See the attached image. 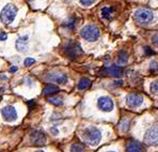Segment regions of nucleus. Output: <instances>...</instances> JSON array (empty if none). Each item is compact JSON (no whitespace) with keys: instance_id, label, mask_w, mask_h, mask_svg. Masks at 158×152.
<instances>
[{"instance_id":"obj_17","label":"nucleus","mask_w":158,"mask_h":152,"mask_svg":"<svg viewBox=\"0 0 158 152\" xmlns=\"http://www.w3.org/2000/svg\"><path fill=\"white\" fill-rule=\"evenodd\" d=\"M128 61V55H127L126 51L124 50H120L118 54V62L121 64H125Z\"/></svg>"},{"instance_id":"obj_26","label":"nucleus","mask_w":158,"mask_h":152,"mask_svg":"<svg viewBox=\"0 0 158 152\" xmlns=\"http://www.w3.org/2000/svg\"><path fill=\"white\" fill-rule=\"evenodd\" d=\"M79 1H80V3L82 4V6L89 7V6H91V4L94 3L96 0H79Z\"/></svg>"},{"instance_id":"obj_34","label":"nucleus","mask_w":158,"mask_h":152,"mask_svg":"<svg viewBox=\"0 0 158 152\" xmlns=\"http://www.w3.org/2000/svg\"><path fill=\"white\" fill-rule=\"evenodd\" d=\"M107 152H115V151H107Z\"/></svg>"},{"instance_id":"obj_10","label":"nucleus","mask_w":158,"mask_h":152,"mask_svg":"<svg viewBox=\"0 0 158 152\" xmlns=\"http://www.w3.org/2000/svg\"><path fill=\"white\" fill-rule=\"evenodd\" d=\"M45 79L49 83L59 84V85H63L67 83V76L63 73H59V72H49L45 75Z\"/></svg>"},{"instance_id":"obj_8","label":"nucleus","mask_w":158,"mask_h":152,"mask_svg":"<svg viewBox=\"0 0 158 152\" xmlns=\"http://www.w3.org/2000/svg\"><path fill=\"white\" fill-rule=\"evenodd\" d=\"M30 141L34 145V146H44L47 142V137H46L45 133L43 131L34 130L30 133Z\"/></svg>"},{"instance_id":"obj_3","label":"nucleus","mask_w":158,"mask_h":152,"mask_svg":"<svg viewBox=\"0 0 158 152\" xmlns=\"http://www.w3.org/2000/svg\"><path fill=\"white\" fill-rule=\"evenodd\" d=\"M63 53L69 59L75 60L82 55V50H81L80 45L74 41H69L64 45Z\"/></svg>"},{"instance_id":"obj_24","label":"nucleus","mask_w":158,"mask_h":152,"mask_svg":"<svg viewBox=\"0 0 158 152\" xmlns=\"http://www.w3.org/2000/svg\"><path fill=\"white\" fill-rule=\"evenodd\" d=\"M34 62H35L34 58H26V60L24 61V64H25V67H31Z\"/></svg>"},{"instance_id":"obj_32","label":"nucleus","mask_w":158,"mask_h":152,"mask_svg":"<svg viewBox=\"0 0 158 152\" xmlns=\"http://www.w3.org/2000/svg\"><path fill=\"white\" fill-rule=\"evenodd\" d=\"M123 84H124V81L123 80H117L113 83V85L114 86H123Z\"/></svg>"},{"instance_id":"obj_30","label":"nucleus","mask_w":158,"mask_h":152,"mask_svg":"<svg viewBox=\"0 0 158 152\" xmlns=\"http://www.w3.org/2000/svg\"><path fill=\"white\" fill-rule=\"evenodd\" d=\"M27 105L29 106V108H30V109H32L33 107H35V102L32 101V100H31V101H28V102H27Z\"/></svg>"},{"instance_id":"obj_2","label":"nucleus","mask_w":158,"mask_h":152,"mask_svg":"<svg viewBox=\"0 0 158 152\" xmlns=\"http://www.w3.org/2000/svg\"><path fill=\"white\" fill-rule=\"evenodd\" d=\"M16 14H17V7L14 6L13 3H9L2 9L0 13V20L4 25H10L15 20Z\"/></svg>"},{"instance_id":"obj_20","label":"nucleus","mask_w":158,"mask_h":152,"mask_svg":"<svg viewBox=\"0 0 158 152\" xmlns=\"http://www.w3.org/2000/svg\"><path fill=\"white\" fill-rule=\"evenodd\" d=\"M113 13V8H110V7H106V8L102 9V16L106 20H110L111 15Z\"/></svg>"},{"instance_id":"obj_27","label":"nucleus","mask_w":158,"mask_h":152,"mask_svg":"<svg viewBox=\"0 0 158 152\" xmlns=\"http://www.w3.org/2000/svg\"><path fill=\"white\" fill-rule=\"evenodd\" d=\"M152 41H153V44H154L155 46H157V47H158V32H156V33L154 34V37H153Z\"/></svg>"},{"instance_id":"obj_15","label":"nucleus","mask_w":158,"mask_h":152,"mask_svg":"<svg viewBox=\"0 0 158 152\" xmlns=\"http://www.w3.org/2000/svg\"><path fill=\"white\" fill-rule=\"evenodd\" d=\"M59 91H60V88L58 87V86L52 85V84H48V85H46L45 88L43 89V95H46V97L52 95H52L57 94Z\"/></svg>"},{"instance_id":"obj_9","label":"nucleus","mask_w":158,"mask_h":152,"mask_svg":"<svg viewBox=\"0 0 158 152\" xmlns=\"http://www.w3.org/2000/svg\"><path fill=\"white\" fill-rule=\"evenodd\" d=\"M97 107H98L102 111L110 113V111H112L113 108H114V103H113L112 99H111L110 97L104 95V97L98 98V100H97Z\"/></svg>"},{"instance_id":"obj_11","label":"nucleus","mask_w":158,"mask_h":152,"mask_svg":"<svg viewBox=\"0 0 158 152\" xmlns=\"http://www.w3.org/2000/svg\"><path fill=\"white\" fill-rule=\"evenodd\" d=\"M143 102V97L139 93H131L126 97V105L131 108L139 107Z\"/></svg>"},{"instance_id":"obj_23","label":"nucleus","mask_w":158,"mask_h":152,"mask_svg":"<svg viewBox=\"0 0 158 152\" xmlns=\"http://www.w3.org/2000/svg\"><path fill=\"white\" fill-rule=\"evenodd\" d=\"M151 92L153 94H156L158 95V79L157 80H154L151 85Z\"/></svg>"},{"instance_id":"obj_25","label":"nucleus","mask_w":158,"mask_h":152,"mask_svg":"<svg viewBox=\"0 0 158 152\" xmlns=\"http://www.w3.org/2000/svg\"><path fill=\"white\" fill-rule=\"evenodd\" d=\"M150 71L151 72H157L158 71V63L156 61H152L150 63Z\"/></svg>"},{"instance_id":"obj_5","label":"nucleus","mask_w":158,"mask_h":152,"mask_svg":"<svg viewBox=\"0 0 158 152\" xmlns=\"http://www.w3.org/2000/svg\"><path fill=\"white\" fill-rule=\"evenodd\" d=\"M99 29L95 25H87L80 30V36L85 40L94 42L99 38Z\"/></svg>"},{"instance_id":"obj_14","label":"nucleus","mask_w":158,"mask_h":152,"mask_svg":"<svg viewBox=\"0 0 158 152\" xmlns=\"http://www.w3.org/2000/svg\"><path fill=\"white\" fill-rule=\"evenodd\" d=\"M28 36H23L19 37L16 41L15 45H16V50L20 53H25L28 50Z\"/></svg>"},{"instance_id":"obj_35","label":"nucleus","mask_w":158,"mask_h":152,"mask_svg":"<svg viewBox=\"0 0 158 152\" xmlns=\"http://www.w3.org/2000/svg\"><path fill=\"white\" fill-rule=\"evenodd\" d=\"M36 152H44V151H36Z\"/></svg>"},{"instance_id":"obj_33","label":"nucleus","mask_w":158,"mask_h":152,"mask_svg":"<svg viewBox=\"0 0 158 152\" xmlns=\"http://www.w3.org/2000/svg\"><path fill=\"white\" fill-rule=\"evenodd\" d=\"M17 71V67H10V72L11 73H14V72H16Z\"/></svg>"},{"instance_id":"obj_6","label":"nucleus","mask_w":158,"mask_h":152,"mask_svg":"<svg viewBox=\"0 0 158 152\" xmlns=\"http://www.w3.org/2000/svg\"><path fill=\"white\" fill-rule=\"evenodd\" d=\"M144 140L148 145L153 147L158 146V124H153L146 131L144 135Z\"/></svg>"},{"instance_id":"obj_13","label":"nucleus","mask_w":158,"mask_h":152,"mask_svg":"<svg viewBox=\"0 0 158 152\" xmlns=\"http://www.w3.org/2000/svg\"><path fill=\"white\" fill-rule=\"evenodd\" d=\"M126 152H145V149L140 142L129 139L126 142Z\"/></svg>"},{"instance_id":"obj_31","label":"nucleus","mask_w":158,"mask_h":152,"mask_svg":"<svg viewBox=\"0 0 158 152\" xmlns=\"http://www.w3.org/2000/svg\"><path fill=\"white\" fill-rule=\"evenodd\" d=\"M50 132H52L53 135H58V133H59V131H58V128H56V127H52V128H50Z\"/></svg>"},{"instance_id":"obj_4","label":"nucleus","mask_w":158,"mask_h":152,"mask_svg":"<svg viewBox=\"0 0 158 152\" xmlns=\"http://www.w3.org/2000/svg\"><path fill=\"white\" fill-rule=\"evenodd\" d=\"M154 20V13L148 9H139L135 13V20L140 25H148Z\"/></svg>"},{"instance_id":"obj_21","label":"nucleus","mask_w":158,"mask_h":152,"mask_svg":"<svg viewBox=\"0 0 158 152\" xmlns=\"http://www.w3.org/2000/svg\"><path fill=\"white\" fill-rule=\"evenodd\" d=\"M129 125H131V122H129L127 119H122L120 122V128L122 132H127L129 130Z\"/></svg>"},{"instance_id":"obj_12","label":"nucleus","mask_w":158,"mask_h":152,"mask_svg":"<svg viewBox=\"0 0 158 152\" xmlns=\"http://www.w3.org/2000/svg\"><path fill=\"white\" fill-rule=\"evenodd\" d=\"M2 117L4 118L6 121H9V122H14V121L17 119V111L11 105H8V106H4L2 108Z\"/></svg>"},{"instance_id":"obj_16","label":"nucleus","mask_w":158,"mask_h":152,"mask_svg":"<svg viewBox=\"0 0 158 152\" xmlns=\"http://www.w3.org/2000/svg\"><path fill=\"white\" fill-rule=\"evenodd\" d=\"M91 85H92V81L90 80L89 78L83 77V78H81L80 80L78 81V89L79 90H85V89L91 87Z\"/></svg>"},{"instance_id":"obj_29","label":"nucleus","mask_w":158,"mask_h":152,"mask_svg":"<svg viewBox=\"0 0 158 152\" xmlns=\"http://www.w3.org/2000/svg\"><path fill=\"white\" fill-rule=\"evenodd\" d=\"M6 38H8V34L6 32H0V41H6Z\"/></svg>"},{"instance_id":"obj_28","label":"nucleus","mask_w":158,"mask_h":152,"mask_svg":"<svg viewBox=\"0 0 158 152\" xmlns=\"http://www.w3.org/2000/svg\"><path fill=\"white\" fill-rule=\"evenodd\" d=\"M144 51H145V54H146V55H148V56H150V55H154V51H153L152 50H151V48L150 47H148V46H145V47H144Z\"/></svg>"},{"instance_id":"obj_18","label":"nucleus","mask_w":158,"mask_h":152,"mask_svg":"<svg viewBox=\"0 0 158 152\" xmlns=\"http://www.w3.org/2000/svg\"><path fill=\"white\" fill-rule=\"evenodd\" d=\"M71 152H85V146L81 142H74L71 147Z\"/></svg>"},{"instance_id":"obj_19","label":"nucleus","mask_w":158,"mask_h":152,"mask_svg":"<svg viewBox=\"0 0 158 152\" xmlns=\"http://www.w3.org/2000/svg\"><path fill=\"white\" fill-rule=\"evenodd\" d=\"M47 101L50 103V104L52 105H56V106H60V105L63 104V99H62L61 97H55V95H52V97H49L47 99Z\"/></svg>"},{"instance_id":"obj_7","label":"nucleus","mask_w":158,"mask_h":152,"mask_svg":"<svg viewBox=\"0 0 158 152\" xmlns=\"http://www.w3.org/2000/svg\"><path fill=\"white\" fill-rule=\"evenodd\" d=\"M98 74L101 76H111V77H121L124 74V69L122 67H117V65H112V67H105L98 71Z\"/></svg>"},{"instance_id":"obj_1","label":"nucleus","mask_w":158,"mask_h":152,"mask_svg":"<svg viewBox=\"0 0 158 152\" xmlns=\"http://www.w3.org/2000/svg\"><path fill=\"white\" fill-rule=\"evenodd\" d=\"M82 138L87 144L96 146L102 139V132L95 127H89L82 131Z\"/></svg>"},{"instance_id":"obj_22","label":"nucleus","mask_w":158,"mask_h":152,"mask_svg":"<svg viewBox=\"0 0 158 152\" xmlns=\"http://www.w3.org/2000/svg\"><path fill=\"white\" fill-rule=\"evenodd\" d=\"M75 25H76V20L75 18H72V20H69V22L64 23V27L69 28V30H73L74 28H75Z\"/></svg>"}]
</instances>
